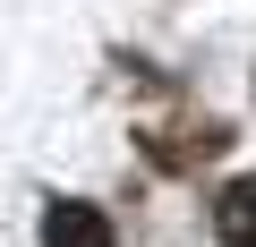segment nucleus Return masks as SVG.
Segmentation results:
<instances>
[{"label":"nucleus","mask_w":256,"mask_h":247,"mask_svg":"<svg viewBox=\"0 0 256 247\" xmlns=\"http://www.w3.org/2000/svg\"><path fill=\"white\" fill-rule=\"evenodd\" d=\"M137 145H146L162 171H205V162L230 145V128H222V119H205V111H180V119H154Z\"/></svg>","instance_id":"1"},{"label":"nucleus","mask_w":256,"mask_h":247,"mask_svg":"<svg viewBox=\"0 0 256 247\" xmlns=\"http://www.w3.org/2000/svg\"><path fill=\"white\" fill-rule=\"evenodd\" d=\"M43 247H111V222H102L94 205H77V196H60V205L43 213Z\"/></svg>","instance_id":"2"},{"label":"nucleus","mask_w":256,"mask_h":247,"mask_svg":"<svg viewBox=\"0 0 256 247\" xmlns=\"http://www.w3.org/2000/svg\"><path fill=\"white\" fill-rule=\"evenodd\" d=\"M214 230H222V247H256V179H230L214 196Z\"/></svg>","instance_id":"3"}]
</instances>
